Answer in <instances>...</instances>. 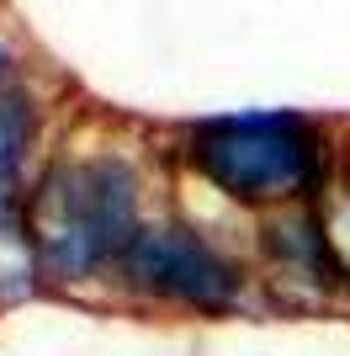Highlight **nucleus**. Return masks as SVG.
<instances>
[{"instance_id": "f257e3e1", "label": "nucleus", "mask_w": 350, "mask_h": 356, "mask_svg": "<svg viewBox=\"0 0 350 356\" xmlns=\"http://www.w3.org/2000/svg\"><path fill=\"white\" fill-rule=\"evenodd\" d=\"M138 234V186L122 160H85L43 181L27 218L32 261L53 277H85V271L122 261Z\"/></svg>"}, {"instance_id": "f03ea898", "label": "nucleus", "mask_w": 350, "mask_h": 356, "mask_svg": "<svg viewBox=\"0 0 350 356\" xmlns=\"http://www.w3.org/2000/svg\"><path fill=\"white\" fill-rule=\"evenodd\" d=\"M191 165L239 202H292L319 186V134L292 112L212 118L191 134Z\"/></svg>"}, {"instance_id": "7ed1b4c3", "label": "nucleus", "mask_w": 350, "mask_h": 356, "mask_svg": "<svg viewBox=\"0 0 350 356\" xmlns=\"http://www.w3.org/2000/svg\"><path fill=\"white\" fill-rule=\"evenodd\" d=\"M122 277L138 293L170 298V303H191V309H228L239 298V271L223 261L202 234L191 229H138L133 245L122 250Z\"/></svg>"}, {"instance_id": "20e7f679", "label": "nucleus", "mask_w": 350, "mask_h": 356, "mask_svg": "<svg viewBox=\"0 0 350 356\" xmlns=\"http://www.w3.org/2000/svg\"><path fill=\"white\" fill-rule=\"evenodd\" d=\"M6 64H11V54H6V48H0V74H6Z\"/></svg>"}]
</instances>
